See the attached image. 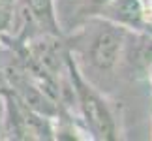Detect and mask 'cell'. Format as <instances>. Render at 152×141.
Listing matches in <instances>:
<instances>
[{"mask_svg": "<svg viewBox=\"0 0 152 141\" xmlns=\"http://www.w3.org/2000/svg\"><path fill=\"white\" fill-rule=\"evenodd\" d=\"M8 51H10L8 43H6L4 40H2V36H0V89H4V87H6L4 68H6V58H8Z\"/></svg>", "mask_w": 152, "mask_h": 141, "instance_id": "ba28073f", "label": "cell"}, {"mask_svg": "<svg viewBox=\"0 0 152 141\" xmlns=\"http://www.w3.org/2000/svg\"><path fill=\"white\" fill-rule=\"evenodd\" d=\"M135 34L100 15H92L64 36L81 73L94 85L102 79L100 89L103 90V85L113 81L122 66H128V55Z\"/></svg>", "mask_w": 152, "mask_h": 141, "instance_id": "6da1fadb", "label": "cell"}, {"mask_svg": "<svg viewBox=\"0 0 152 141\" xmlns=\"http://www.w3.org/2000/svg\"><path fill=\"white\" fill-rule=\"evenodd\" d=\"M107 2H109V0H79V4H77V15L81 17V21L86 19V17L98 15Z\"/></svg>", "mask_w": 152, "mask_h": 141, "instance_id": "52a82bcc", "label": "cell"}, {"mask_svg": "<svg viewBox=\"0 0 152 141\" xmlns=\"http://www.w3.org/2000/svg\"><path fill=\"white\" fill-rule=\"evenodd\" d=\"M13 10H15V0H0V34L2 36H6L11 30Z\"/></svg>", "mask_w": 152, "mask_h": 141, "instance_id": "8992f818", "label": "cell"}, {"mask_svg": "<svg viewBox=\"0 0 152 141\" xmlns=\"http://www.w3.org/2000/svg\"><path fill=\"white\" fill-rule=\"evenodd\" d=\"M4 119L0 139H53V120L30 109L10 89H0Z\"/></svg>", "mask_w": 152, "mask_h": 141, "instance_id": "3957f363", "label": "cell"}, {"mask_svg": "<svg viewBox=\"0 0 152 141\" xmlns=\"http://www.w3.org/2000/svg\"><path fill=\"white\" fill-rule=\"evenodd\" d=\"M68 73L73 87L75 115L92 139L116 141L122 137V113L118 102L98 89L81 73L72 53H68Z\"/></svg>", "mask_w": 152, "mask_h": 141, "instance_id": "7a4b0ae2", "label": "cell"}, {"mask_svg": "<svg viewBox=\"0 0 152 141\" xmlns=\"http://www.w3.org/2000/svg\"><path fill=\"white\" fill-rule=\"evenodd\" d=\"M147 77H148V83L152 87V62L148 64V68H147Z\"/></svg>", "mask_w": 152, "mask_h": 141, "instance_id": "9c48e42d", "label": "cell"}, {"mask_svg": "<svg viewBox=\"0 0 152 141\" xmlns=\"http://www.w3.org/2000/svg\"><path fill=\"white\" fill-rule=\"evenodd\" d=\"M98 15L130 32L152 36V2L147 0H109Z\"/></svg>", "mask_w": 152, "mask_h": 141, "instance_id": "5b68a950", "label": "cell"}, {"mask_svg": "<svg viewBox=\"0 0 152 141\" xmlns=\"http://www.w3.org/2000/svg\"><path fill=\"white\" fill-rule=\"evenodd\" d=\"M38 34H55V36L64 34L56 15V2L55 0H15L11 30L4 38L13 43H23Z\"/></svg>", "mask_w": 152, "mask_h": 141, "instance_id": "277c9868", "label": "cell"}]
</instances>
